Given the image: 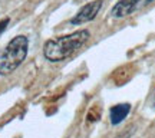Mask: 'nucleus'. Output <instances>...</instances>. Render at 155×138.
Listing matches in <instances>:
<instances>
[{"label": "nucleus", "mask_w": 155, "mask_h": 138, "mask_svg": "<svg viewBox=\"0 0 155 138\" xmlns=\"http://www.w3.org/2000/svg\"><path fill=\"white\" fill-rule=\"evenodd\" d=\"M29 40L26 36L19 35L7 43L5 49L0 52V75H10L23 63L28 56Z\"/></svg>", "instance_id": "nucleus-2"}, {"label": "nucleus", "mask_w": 155, "mask_h": 138, "mask_svg": "<svg viewBox=\"0 0 155 138\" xmlns=\"http://www.w3.org/2000/svg\"><path fill=\"white\" fill-rule=\"evenodd\" d=\"M129 111H131V104L124 102V104L114 105L111 109H109V119H111V124L112 125L121 124V122L128 116Z\"/></svg>", "instance_id": "nucleus-5"}, {"label": "nucleus", "mask_w": 155, "mask_h": 138, "mask_svg": "<svg viewBox=\"0 0 155 138\" xmlns=\"http://www.w3.org/2000/svg\"><path fill=\"white\" fill-rule=\"evenodd\" d=\"M154 106H155V101H154Z\"/></svg>", "instance_id": "nucleus-7"}, {"label": "nucleus", "mask_w": 155, "mask_h": 138, "mask_svg": "<svg viewBox=\"0 0 155 138\" xmlns=\"http://www.w3.org/2000/svg\"><path fill=\"white\" fill-rule=\"evenodd\" d=\"M89 36V30L81 29L73 33L50 39L43 46V56L49 62H61L73 55L78 49H81L88 42Z\"/></svg>", "instance_id": "nucleus-1"}, {"label": "nucleus", "mask_w": 155, "mask_h": 138, "mask_svg": "<svg viewBox=\"0 0 155 138\" xmlns=\"http://www.w3.org/2000/svg\"><path fill=\"white\" fill-rule=\"evenodd\" d=\"M102 5H104L102 0L89 2L88 5L83 6L82 9L69 20V23H71V25H82V23H88V22H91V20H94L95 17H96V15L99 13Z\"/></svg>", "instance_id": "nucleus-3"}, {"label": "nucleus", "mask_w": 155, "mask_h": 138, "mask_svg": "<svg viewBox=\"0 0 155 138\" xmlns=\"http://www.w3.org/2000/svg\"><path fill=\"white\" fill-rule=\"evenodd\" d=\"M9 22H10V19L9 17H6V19H3L2 22H0V35L5 32V29L7 28V25H9Z\"/></svg>", "instance_id": "nucleus-6"}, {"label": "nucleus", "mask_w": 155, "mask_h": 138, "mask_svg": "<svg viewBox=\"0 0 155 138\" xmlns=\"http://www.w3.org/2000/svg\"><path fill=\"white\" fill-rule=\"evenodd\" d=\"M139 2L141 0H119V2H116L111 9V16L115 19H122V17L129 16L137 9Z\"/></svg>", "instance_id": "nucleus-4"}]
</instances>
